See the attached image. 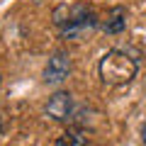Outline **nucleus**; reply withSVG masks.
I'll list each match as a JSON object with an SVG mask.
<instances>
[{"label":"nucleus","instance_id":"nucleus-6","mask_svg":"<svg viewBox=\"0 0 146 146\" xmlns=\"http://www.w3.org/2000/svg\"><path fill=\"white\" fill-rule=\"evenodd\" d=\"M63 139L68 141V146H90V144H88V136H85V131L78 129V127H68L66 134H63Z\"/></svg>","mask_w":146,"mask_h":146},{"label":"nucleus","instance_id":"nucleus-7","mask_svg":"<svg viewBox=\"0 0 146 146\" xmlns=\"http://www.w3.org/2000/svg\"><path fill=\"white\" fill-rule=\"evenodd\" d=\"M54 146H68V141L61 136V139H56V141H54Z\"/></svg>","mask_w":146,"mask_h":146},{"label":"nucleus","instance_id":"nucleus-3","mask_svg":"<svg viewBox=\"0 0 146 146\" xmlns=\"http://www.w3.org/2000/svg\"><path fill=\"white\" fill-rule=\"evenodd\" d=\"M71 73V56L66 51H56L49 58L46 68H44V83L46 85H61Z\"/></svg>","mask_w":146,"mask_h":146},{"label":"nucleus","instance_id":"nucleus-8","mask_svg":"<svg viewBox=\"0 0 146 146\" xmlns=\"http://www.w3.org/2000/svg\"><path fill=\"white\" fill-rule=\"evenodd\" d=\"M141 139H144V144H146V124H144V129H141Z\"/></svg>","mask_w":146,"mask_h":146},{"label":"nucleus","instance_id":"nucleus-5","mask_svg":"<svg viewBox=\"0 0 146 146\" xmlns=\"http://www.w3.org/2000/svg\"><path fill=\"white\" fill-rule=\"evenodd\" d=\"M124 29H127V10L122 5H117V7H112L107 12V20L102 22V32H107V34H119Z\"/></svg>","mask_w":146,"mask_h":146},{"label":"nucleus","instance_id":"nucleus-4","mask_svg":"<svg viewBox=\"0 0 146 146\" xmlns=\"http://www.w3.org/2000/svg\"><path fill=\"white\" fill-rule=\"evenodd\" d=\"M46 115L56 122H71L73 119V98L71 93H56L46 102Z\"/></svg>","mask_w":146,"mask_h":146},{"label":"nucleus","instance_id":"nucleus-2","mask_svg":"<svg viewBox=\"0 0 146 146\" xmlns=\"http://www.w3.org/2000/svg\"><path fill=\"white\" fill-rule=\"evenodd\" d=\"M136 71H139V63L119 49L107 51L98 63V73L105 85H127L129 80H134Z\"/></svg>","mask_w":146,"mask_h":146},{"label":"nucleus","instance_id":"nucleus-1","mask_svg":"<svg viewBox=\"0 0 146 146\" xmlns=\"http://www.w3.org/2000/svg\"><path fill=\"white\" fill-rule=\"evenodd\" d=\"M54 25L61 32V39H78L98 27V15L85 3H63L54 10Z\"/></svg>","mask_w":146,"mask_h":146}]
</instances>
